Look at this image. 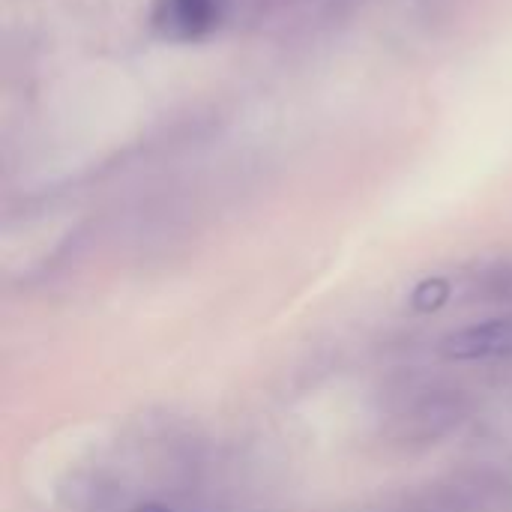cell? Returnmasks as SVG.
<instances>
[{"instance_id":"1","label":"cell","mask_w":512,"mask_h":512,"mask_svg":"<svg viewBox=\"0 0 512 512\" xmlns=\"http://www.w3.org/2000/svg\"><path fill=\"white\" fill-rule=\"evenodd\" d=\"M441 351L447 360H456V363L512 360V312L453 330L441 342Z\"/></svg>"},{"instance_id":"2","label":"cell","mask_w":512,"mask_h":512,"mask_svg":"<svg viewBox=\"0 0 512 512\" xmlns=\"http://www.w3.org/2000/svg\"><path fill=\"white\" fill-rule=\"evenodd\" d=\"M222 0H156L153 27L171 42H195L219 27Z\"/></svg>"},{"instance_id":"3","label":"cell","mask_w":512,"mask_h":512,"mask_svg":"<svg viewBox=\"0 0 512 512\" xmlns=\"http://www.w3.org/2000/svg\"><path fill=\"white\" fill-rule=\"evenodd\" d=\"M126 512H177L171 510V507H165V504H156V501H147V504H138V507H132V510Z\"/></svg>"}]
</instances>
